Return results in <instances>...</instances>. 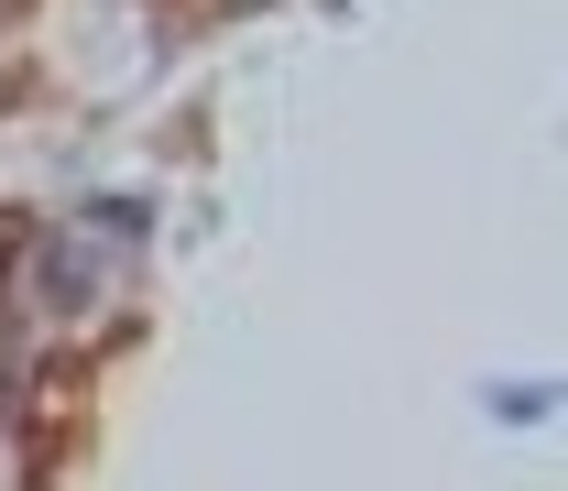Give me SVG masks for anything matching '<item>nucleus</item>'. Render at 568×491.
I'll return each mask as SVG.
<instances>
[{
  "label": "nucleus",
  "instance_id": "f257e3e1",
  "mask_svg": "<svg viewBox=\"0 0 568 491\" xmlns=\"http://www.w3.org/2000/svg\"><path fill=\"white\" fill-rule=\"evenodd\" d=\"M132 328H110V339H77V350H44L33 360V382H22V405H11V459H22V491H67L88 470V448H99V371L121 350Z\"/></svg>",
  "mask_w": 568,
  "mask_h": 491
},
{
  "label": "nucleus",
  "instance_id": "f03ea898",
  "mask_svg": "<svg viewBox=\"0 0 568 491\" xmlns=\"http://www.w3.org/2000/svg\"><path fill=\"white\" fill-rule=\"evenodd\" d=\"M252 11H274V0H142L153 44H197V33H219V22H252Z\"/></svg>",
  "mask_w": 568,
  "mask_h": 491
},
{
  "label": "nucleus",
  "instance_id": "7ed1b4c3",
  "mask_svg": "<svg viewBox=\"0 0 568 491\" xmlns=\"http://www.w3.org/2000/svg\"><path fill=\"white\" fill-rule=\"evenodd\" d=\"M22 252H33V208H11V197H0V284H11Z\"/></svg>",
  "mask_w": 568,
  "mask_h": 491
},
{
  "label": "nucleus",
  "instance_id": "20e7f679",
  "mask_svg": "<svg viewBox=\"0 0 568 491\" xmlns=\"http://www.w3.org/2000/svg\"><path fill=\"white\" fill-rule=\"evenodd\" d=\"M22 22H33V0H0V33H22Z\"/></svg>",
  "mask_w": 568,
  "mask_h": 491
}]
</instances>
